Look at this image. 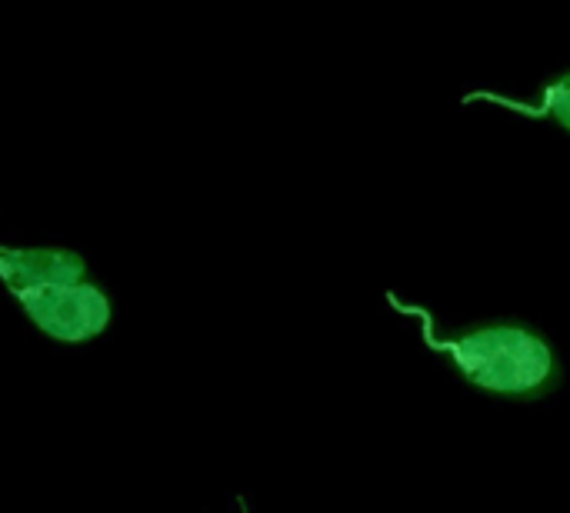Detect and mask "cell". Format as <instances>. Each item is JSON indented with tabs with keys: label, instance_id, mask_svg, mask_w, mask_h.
Returning <instances> with one entry per match:
<instances>
[{
	"label": "cell",
	"instance_id": "obj_1",
	"mask_svg": "<svg viewBox=\"0 0 570 513\" xmlns=\"http://www.w3.org/2000/svg\"><path fill=\"white\" fill-rule=\"evenodd\" d=\"M387 304L401 317L417 320L424 347L438 354L464 387L518 404H534L561 391L564 367L541 327L501 317L451 331L424 304L401 300L397 294H387Z\"/></svg>",
	"mask_w": 570,
	"mask_h": 513
},
{
	"label": "cell",
	"instance_id": "obj_2",
	"mask_svg": "<svg viewBox=\"0 0 570 513\" xmlns=\"http://www.w3.org/2000/svg\"><path fill=\"white\" fill-rule=\"evenodd\" d=\"M10 297L20 304L23 317L57 344H90L104 337L114 320V300L94 277L77 284L13 290Z\"/></svg>",
	"mask_w": 570,
	"mask_h": 513
},
{
	"label": "cell",
	"instance_id": "obj_3",
	"mask_svg": "<svg viewBox=\"0 0 570 513\" xmlns=\"http://www.w3.org/2000/svg\"><path fill=\"white\" fill-rule=\"evenodd\" d=\"M87 260L67 247H0V280L13 290L87 280Z\"/></svg>",
	"mask_w": 570,
	"mask_h": 513
},
{
	"label": "cell",
	"instance_id": "obj_4",
	"mask_svg": "<svg viewBox=\"0 0 570 513\" xmlns=\"http://www.w3.org/2000/svg\"><path fill=\"white\" fill-rule=\"evenodd\" d=\"M464 103H494V107L514 110L521 117L554 124L558 130L570 134V67L551 73L528 100H514V97L498 93V90H474L464 97Z\"/></svg>",
	"mask_w": 570,
	"mask_h": 513
},
{
	"label": "cell",
	"instance_id": "obj_5",
	"mask_svg": "<svg viewBox=\"0 0 570 513\" xmlns=\"http://www.w3.org/2000/svg\"><path fill=\"white\" fill-rule=\"evenodd\" d=\"M237 507H240V513H247V504H244V497L237 501Z\"/></svg>",
	"mask_w": 570,
	"mask_h": 513
}]
</instances>
